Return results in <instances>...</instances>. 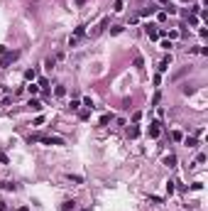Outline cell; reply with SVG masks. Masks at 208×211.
<instances>
[{"label":"cell","instance_id":"6da1fadb","mask_svg":"<svg viewBox=\"0 0 208 211\" xmlns=\"http://www.w3.org/2000/svg\"><path fill=\"white\" fill-rule=\"evenodd\" d=\"M30 142H44V145H64L61 138H52V135H30Z\"/></svg>","mask_w":208,"mask_h":211},{"label":"cell","instance_id":"7a4b0ae2","mask_svg":"<svg viewBox=\"0 0 208 211\" xmlns=\"http://www.w3.org/2000/svg\"><path fill=\"white\" fill-rule=\"evenodd\" d=\"M17 57H20V52H5V54H0V66H8L10 62H15Z\"/></svg>","mask_w":208,"mask_h":211},{"label":"cell","instance_id":"3957f363","mask_svg":"<svg viewBox=\"0 0 208 211\" xmlns=\"http://www.w3.org/2000/svg\"><path fill=\"white\" fill-rule=\"evenodd\" d=\"M144 32H147L149 39H157V37H159V32L154 30V25H144Z\"/></svg>","mask_w":208,"mask_h":211},{"label":"cell","instance_id":"277c9868","mask_svg":"<svg viewBox=\"0 0 208 211\" xmlns=\"http://www.w3.org/2000/svg\"><path fill=\"white\" fill-rule=\"evenodd\" d=\"M30 108H32V111H42V103L37 98H30Z\"/></svg>","mask_w":208,"mask_h":211},{"label":"cell","instance_id":"5b68a950","mask_svg":"<svg viewBox=\"0 0 208 211\" xmlns=\"http://www.w3.org/2000/svg\"><path fill=\"white\" fill-rule=\"evenodd\" d=\"M159 135V123H152V128H149V138H157Z\"/></svg>","mask_w":208,"mask_h":211},{"label":"cell","instance_id":"8992f818","mask_svg":"<svg viewBox=\"0 0 208 211\" xmlns=\"http://www.w3.org/2000/svg\"><path fill=\"white\" fill-rule=\"evenodd\" d=\"M169 64H171V57H166V59H164V62H162V64H159V71H166V69H169Z\"/></svg>","mask_w":208,"mask_h":211},{"label":"cell","instance_id":"52a82bcc","mask_svg":"<svg viewBox=\"0 0 208 211\" xmlns=\"http://www.w3.org/2000/svg\"><path fill=\"white\" fill-rule=\"evenodd\" d=\"M164 162H166L169 167H174V165H176V157H174V155H166V157H164Z\"/></svg>","mask_w":208,"mask_h":211},{"label":"cell","instance_id":"ba28073f","mask_svg":"<svg viewBox=\"0 0 208 211\" xmlns=\"http://www.w3.org/2000/svg\"><path fill=\"white\" fill-rule=\"evenodd\" d=\"M127 135H130V138H137V135H140V128H137V125H132V128L127 130Z\"/></svg>","mask_w":208,"mask_h":211},{"label":"cell","instance_id":"9c48e42d","mask_svg":"<svg viewBox=\"0 0 208 211\" xmlns=\"http://www.w3.org/2000/svg\"><path fill=\"white\" fill-rule=\"evenodd\" d=\"M142 64H144V59L140 57V54H135V66H137V69H142Z\"/></svg>","mask_w":208,"mask_h":211},{"label":"cell","instance_id":"30bf717a","mask_svg":"<svg viewBox=\"0 0 208 211\" xmlns=\"http://www.w3.org/2000/svg\"><path fill=\"white\" fill-rule=\"evenodd\" d=\"M0 187L8 189V192H12V189H15V184H12V182H0Z\"/></svg>","mask_w":208,"mask_h":211},{"label":"cell","instance_id":"8fae6325","mask_svg":"<svg viewBox=\"0 0 208 211\" xmlns=\"http://www.w3.org/2000/svg\"><path fill=\"white\" fill-rule=\"evenodd\" d=\"M74 209V201H64L61 204V211H71Z\"/></svg>","mask_w":208,"mask_h":211},{"label":"cell","instance_id":"7c38bea8","mask_svg":"<svg viewBox=\"0 0 208 211\" xmlns=\"http://www.w3.org/2000/svg\"><path fill=\"white\" fill-rule=\"evenodd\" d=\"M34 76H37V74H34L32 69H27V71H25V79H27V81H34Z\"/></svg>","mask_w":208,"mask_h":211},{"label":"cell","instance_id":"4fadbf2b","mask_svg":"<svg viewBox=\"0 0 208 211\" xmlns=\"http://www.w3.org/2000/svg\"><path fill=\"white\" fill-rule=\"evenodd\" d=\"M184 142H186V145H189V147H196V145H198V142H196V138H186Z\"/></svg>","mask_w":208,"mask_h":211},{"label":"cell","instance_id":"5bb4252c","mask_svg":"<svg viewBox=\"0 0 208 211\" xmlns=\"http://www.w3.org/2000/svg\"><path fill=\"white\" fill-rule=\"evenodd\" d=\"M113 10H115V12H122V0H117V3L113 5Z\"/></svg>","mask_w":208,"mask_h":211},{"label":"cell","instance_id":"9a60e30c","mask_svg":"<svg viewBox=\"0 0 208 211\" xmlns=\"http://www.w3.org/2000/svg\"><path fill=\"white\" fill-rule=\"evenodd\" d=\"M27 91H30V93H32V96H34V93H37V91H39V86H34V84H30V86H27Z\"/></svg>","mask_w":208,"mask_h":211},{"label":"cell","instance_id":"2e32d148","mask_svg":"<svg viewBox=\"0 0 208 211\" xmlns=\"http://www.w3.org/2000/svg\"><path fill=\"white\" fill-rule=\"evenodd\" d=\"M110 118H113V115H103V118H100V125H108V123H110Z\"/></svg>","mask_w":208,"mask_h":211},{"label":"cell","instance_id":"e0dca14e","mask_svg":"<svg viewBox=\"0 0 208 211\" xmlns=\"http://www.w3.org/2000/svg\"><path fill=\"white\" fill-rule=\"evenodd\" d=\"M54 64H57V59H47V62H44V66H47V69H52Z\"/></svg>","mask_w":208,"mask_h":211},{"label":"cell","instance_id":"ac0fdd59","mask_svg":"<svg viewBox=\"0 0 208 211\" xmlns=\"http://www.w3.org/2000/svg\"><path fill=\"white\" fill-rule=\"evenodd\" d=\"M0 162H3V165H8V157H5V152H0Z\"/></svg>","mask_w":208,"mask_h":211},{"label":"cell","instance_id":"d6986e66","mask_svg":"<svg viewBox=\"0 0 208 211\" xmlns=\"http://www.w3.org/2000/svg\"><path fill=\"white\" fill-rule=\"evenodd\" d=\"M83 3H86V0H76V5H83Z\"/></svg>","mask_w":208,"mask_h":211},{"label":"cell","instance_id":"ffe728a7","mask_svg":"<svg viewBox=\"0 0 208 211\" xmlns=\"http://www.w3.org/2000/svg\"><path fill=\"white\" fill-rule=\"evenodd\" d=\"M0 211H5V204H3V201H0Z\"/></svg>","mask_w":208,"mask_h":211},{"label":"cell","instance_id":"44dd1931","mask_svg":"<svg viewBox=\"0 0 208 211\" xmlns=\"http://www.w3.org/2000/svg\"><path fill=\"white\" fill-rule=\"evenodd\" d=\"M20 211H30V209H27V206H22V209H20Z\"/></svg>","mask_w":208,"mask_h":211},{"label":"cell","instance_id":"7402d4cb","mask_svg":"<svg viewBox=\"0 0 208 211\" xmlns=\"http://www.w3.org/2000/svg\"><path fill=\"white\" fill-rule=\"evenodd\" d=\"M162 3H166V0H162Z\"/></svg>","mask_w":208,"mask_h":211}]
</instances>
